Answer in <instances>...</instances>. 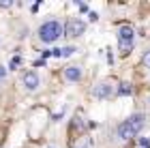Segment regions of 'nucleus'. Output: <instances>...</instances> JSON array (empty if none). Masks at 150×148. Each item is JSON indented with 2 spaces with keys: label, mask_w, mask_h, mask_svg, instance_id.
Masks as SVG:
<instances>
[{
  "label": "nucleus",
  "mask_w": 150,
  "mask_h": 148,
  "mask_svg": "<svg viewBox=\"0 0 150 148\" xmlns=\"http://www.w3.org/2000/svg\"><path fill=\"white\" fill-rule=\"evenodd\" d=\"M144 125H146V116L144 114H133L129 120H125V123L118 127V137L122 140V142H127V140L137 135V133L144 129Z\"/></svg>",
  "instance_id": "nucleus-1"
},
{
  "label": "nucleus",
  "mask_w": 150,
  "mask_h": 148,
  "mask_svg": "<svg viewBox=\"0 0 150 148\" xmlns=\"http://www.w3.org/2000/svg\"><path fill=\"white\" fill-rule=\"evenodd\" d=\"M62 35H64V26L60 22H56V19H50V22L39 26V39L43 43H54V41H58Z\"/></svg>",
  "instance_id": "nucleus-2"
},
{
  "label": "nucleus",
  "mask_w": 150,
  "mask_h": 148,
  "mask_svg": "<svg viewBox=\"0 0 150 148\" xmlns=\"http://www.w3.org/2000/svg\"><path fill=\"white\" fill-rule=\"evenodd\" d=\"M133 41H135V32L131 26H122L118 30V47L122 54H129L133 47Z\"/></svg>",
  "instance_id": "nucleus-3"
},
{
  "label": "nucleus",
  "mask_w": 150,
  "mask_h": 148,
  "mask_svg": "<svg viewBox=\"0 0 150 148\" xmlns=\"http://www.w3.org/2000/svg\"><path fill=\"white\" fill-rule=\"evenodd\" d=\"M22 84H24V88L28 90V92H35L39 86H41V77H39V73H35V71L24 73V75H22Z\"/></svg>",
  "instance_id": "nucleus-4"
},
{
  "label": "nucleus",
  "mask_w": 150,
  "mask_h": 148,
  "mask_svg": "<svg viewBox=\"0 0 150 148\" xmlns=\"http://www.w3.org/2000/svg\"><path fill=\"white\" fill-rule=\"evenodd\" d=\"M86 32V22H81V19H71L69 24L64 26V35L67 37H79Z\"/></svg>",
  "instance_id": "nucleus-5"
},
{
  "label": "nucleus",
  "mask_w": 150,
  "mask_h": 148,
  "mask_svg": "<svg viewBox=\"0 0 150 148\" xmlns=\"http://www.w3.org/2000/svg\"><path fill=\"white\" fill-rule=\"evenodd\" d=\"M114 90H116V88H114L112 82H101V84H97V86L92 88V97H94V99H107V97H112Z\"/></svg>",
  "instance_id": "nucleus-6"
},
{
  "label": "nucleus",
  "mask_w": 150,
  "mask_h": 148,
  "mask_svg": "<svg viewBox=\"0 0 150 148\" xmlns=\"http://www.w3.org/2000/svg\"><path fill=\"white\" fill-rule=\"evenodd\" d=\"M81 77H84V71H81V67L71 64V67H67V69H64V79H67V82H79Z\"/></svg>",
  "instance_id": "nucleus-7"
},
{
  "label": "nucleus",
  "mask_w": 150,
  "mask_h": 148,
  "mask_svg": "<svg viewBox=\"0 0 150 148\" xmlns=\"http://www.w3.org/2000/svg\"><path fill=\"white\" fill-rule=\"evenodd\" d=\"M75 52H77V50H75V47H71V45H69V47H60V50H52V56H56V58H69L71 54H75Z\"/></svg>",
  "instance_id": "nucleus-8"
},
{
  "label": "nucleus",
  "mask_w": 150,
  "mask_h": 148,
  "mask_svg": "<svg viewBox=\"0 0 150 148\" xmlns=\"http://www.w3.org/2000/svg\"><path fill=\"white\" fill-rule=\"evenodd\" d=\"M118 95H131V84H120L118 86Z\"/></svg>",
  "instance_id": "nucleus-9"
},
{
  "label": "nucleus",
  "mask_w": 150,
  "mask_h": 148,
  "mask_svg": "<svg viewBox=\"0 0 150 148\" xmlns=\"http://www.w3.org/2000/svg\"><path fill=\"white\" fill-rule=\"evenodd\" d=\"M144 64H146L148 69H150V50H148V52L144 54Z\"/></svg>",
  "instance_id": "nucleus-10"
},
{
  "label": "nucleus",
  "mask_w": 150,
  "mask_h": 148,
  "mask_svg": "<svg viewBox=\"0 0 150 148\" xmlns=\"http://www.w3.org/2000/svg\"><path fill=\"white\" fill-rule=\"evenodd\" d=\"M4 75H6V69H4V67H0V82L4 79Z\"/></svg>",
  "instance_id": "nucleus-11"
},
{
  "label": "nucleus",
  "mask_w": 150,
  "mask_h": 148,
  "mask_svg": "<svg viewBox=\"0 0 150 148\" xmlns=\"http://www.w3.org/2000/svg\"><path fill=\"white\" fill-rule=\"evenodd\" d=\"M17 64H19V58H13V60H11V69H15Z\"/></svg>",
  "instance_id": "nucleus-12"
},
{
  "label": "nucleus",
  "mask_w": 150,
  "mask_h": 148,
  "mask_svg": "<svg viewBox=\"0 0 150 148\" xmlns=\"http://www.w3.org/2000/svg\"><path fill=\"white\" fill-rule=\"evenodd\" d=\"M75 148H90V142H86V144H81V146H75Z\"/></svg>",
  "instance_id": "nucleus-13"
}]
</instances>
